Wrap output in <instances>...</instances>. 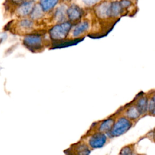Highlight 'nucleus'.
I'll return each instance as SVG.
<instances>
[{
  "label": "nucleus",
  "instance_id": "nucleus-1",
  "mask_svg": "<svg viewBox=\"0 0 155 155\" xmlns=\"http://www.w3.org/2000/svg\"><path fill=\"white\" fill-rule=\"evenodd\" d=\"M70 28V23L65 22L53 27L50 30V35L53 39H64L68 33Z\"/></svg>",
  "mask_w": 155,
  "mask_h": 155
},
{
  "label": "nucleus",
  "instance_id": "nucleus-2",
  "mask_svg": "<svg viewBox=\"0 0 155 155\" xmlns=\"http://www.w3.org/2000/svg\"><path fill=\"white\" fill-rule=\"evenodd\" d=\"M131 126V123L129 120L125 118H120L114 125V127L111 130V134L113 136H117L124 134L126 132Z\"/></svg>",
  "mask_w": 155,
  "mask_h": 155
},
{
  "label": "nucleus",
  "instance_id": "nucleus-3",
  "mask_svg": "<svg viewBox=\"0 0 155 155\" xmlns=\"http://www.w3.org/2000/svg\"><path fill=\"white\" fill-rule=\"evenodd\" d=\"M23 43L29 48H36L41 45L42 39L39 35H28L24 37Z\"/></svg>",
  "mask_w": 155,
  "mask_h": 155
},
{
  "label": "nucleus",
  "instance_id": "nucleus-4",
  "mask_svg": "<svg viewBox=\"0 0 155 155\" xmlns=\"http://www.w3.org/2000/svg\"><path fill=\"white\" fill-rule=\"evenodd\" d=\"M107 140L106 136L102 133H98L93 134L89 140V144L94 148H101L105 143Z\"/></svg>",
  "mask_w": 155,
  "mask_h": 155
},
{
  "label": "nucleus",
  "instance_id": "nucleus-5",
  "mask_svg": "<svg viewBox=\"0 0 155 155\" xmlns=\"http://www.w3.org/2000/svg\"><path fill=\"white\" fill-rule=\"evenodd\" d=\"M111 4L109 2H103L96 7V13L101 18H105L110 16Z\"/></svg>",
  "mask_w": 155,
  "mask_h": 155
},
{
  "label": "nucleus",
  "instance_id": "nucleus-6",
  "mask_svg": "<svg viewBox=\"0 0 155 155\" xmlns=\"http://www.w3.org/2000/svg\"><path fill=\"white\" fill-rule=\"evenodd\" d=\"M34 4L33 1L24 2L19 5V7L17 8L16 13L18 16L21 17L27 16L31 13Z\"/></svg>",
  "mask_w": 155,
  "mask_h": 155
},
{
  "label": "nucleus",
  "instance_id": "nucleus-7",
  "mask_svg": "<svg viewBox=\"0 0 155 155\" xmlns=\"http://www.w3.org/2000/svg\"><path fill=\"white\" fill-rule=\"evenodd\" d=\"M67 14L70 19L75 21L80 18L82 15V12L78 5L73 4L68 8Z\"/></svg>",
  "mask_w": 155,
  "mask_h": 155
},
{
  "label": "nucleus",
  "instance_id": "nucleus-8",
  "mask_svg": "<svg viewBox=\"0 0 155 155\" xmlns=\"http://www.w3.org/2000/svg\"><path fill=\"white\" fill-rule=\"evenodd\" d=\"M89 28V24L87 21H83L79 23L73 30L72 34L74 37L79 36L85 33Z\"/></svg>",
  "mask_w": 155,
  "mask_h": 155
},
{
  "label": "nucleus",
  "instance_id": "nucleus-9",
  "mask_svg": "<svg viewBox=\"0 0 155 155\" xmlns=\"http://www.w3.org/2000/svg\"><path fill=\"white\" fill-rule=\"evenodd\" d=\"M66 14H67L66 7L64 5H60L59 7H58L55 12V14H54L55 19L56 20V21L59 22H63L65 19Z\"/></svg>",
  "mask_w": 155,
  "mask_h": 155
},
{
  "label": "nucleus",
  "instance_id": "nucleus-10",
  "mask_svg": "<svg viewBox=\"0 0 155 155\" xmlns=\"http://www.w3.org/2000/svg\"><path fill=\"white\" fill-rule=\"evenodd\" d=\"M58 0H40V5L44 11H48L58 3Z\"/></svg>",
  "mask_w": 155,
  "mask_h": 155
},
{
  "label": "nucleus",
  "instance_id": "nucleus-11",
  "mask_svg": "<svg viewBox=\"0 0 155 155\" xmlns=\"http://www.w3.org/2000/svg\"><path fill=\"white\" fill-rule=\"evenodd\" d=\"M43 10L40 4H36L34 5L33 10L30 13L31 18L33 19H38L41 18L43 15Z\"/></svg>",
  "mask_w": 155,
  "mask_h": 155
},
{
  "label": "nucleus",
  "instance_id": "nucleus-12",
  "mask_svg": "<svg viewBox=\"0 0 155 155\" xmlns=\"http://www.w3.org/2000/svg\"><path fill=\"white\" fill-rule=\"evenodd\" d=\"M122 7L120 5L119 2H114L111 4L110 7V16H117L120 15L121 12Z\"/></svg>",
  "mask_w": 155,
  "mask_h": 155
},
{
  "label": "nucleus",
  "instance_id": "nucleus-13",
  "mask_svg": "<svg viewBox=\"0 0 155 155\" xmlns=\"http://www.w3.org/2000/svg\"><path fill=\"white\" fill-rule=\"evenodd\" d=\"M114 124V120L112 119H108L104 121L99 127V130L102 132L108 131L111 129Z\"/></svg>",
  "mask_w": 155,
  "mask_h": 155
},
{
  "label": "nucleus",
  "instance_id": "nucleus-14",
  "mask_svg": "<svg viewBox=\"0 0 155 155\" xmlns=\"http://www.w3.org/2000/svg\"><path fill=\"white\" fill-rule=\"evenodd\" d=\"M18 25H19V27H21L22 29L28 30V29H30V28H31L33 27V22L30 19H24L21 20L19 22Z\"/></svg>",
  "mask_w": 155,
  "mask_h": 155
},
{
  "label": "nucleus",
  "instance_id": "nucleus-15",
  "mask_svg": "<svg viewBox=\"0 0 155 155\" xmlns=\"http://www.w3.org/2000/svg\"><path fill=\"white\" fill-rule=\"evenodd\" d=\"M147 107V101L145 98H142L137 102V110L140 113H143L146 111Z\"/></svg>",
  "mask_w": 155,
  "mask_h": 155
},
{
  "label": "nucleus",
  "instance_id": "nucleus-16",
  "mask_svg": "<svg viewBox=\"0 0 155 155\" xmlns=\"http://www.w3.org/2000/svg\"><path fill=\"white\" fill-rule=\"evenodd\" d=\"M90 151L88 148L84 145H81L77 149L78 155H88Z\"/></svg>",
  "mask_w": 155,
  "mask_h": 155
},
{
  "label": "nucleus",
  "instance_id": "nucleus-17",
  "mask_svg": "<svg viewBox=\"0 0 155 155\" xmlns=\"http://www.w3.org/2000/svg\"><path fill=\"white\" fill-rule=\"evenodd\" d=\"M139 112L137 110V108H134V107H132L131 108L130 110H128V111H127V114L129 116V117L130 118H133V119H135L137 118L139 116Z\"/></svg>",
  "mask_w": 155,
  "mask_h": 155
},
{
  "label": "nucleus",
  "instance_id": "nucleus-18",
  "mask_svg": "<svg viewBox=\"0 0 155 155\" xmlns=\"http://www.w3.org/2000/svg\"><path fill=\"white\" fill-rule=\"evenodd\" d=\"M120 5L121 7H123V8H127L129 6L131 5V2L129 0H122L120 2Z\"/></svg>",
  "mask_w": 155,
  "mask_h": 155
},
{
  "label": "nucleus",
  "instance_id": "nucleus-19",
  "mask_svg": "<svg viewBox=\"0 0 155 155\" xmlns=\"http://www.w3.org/2000/svg\"><path fill=\"white\" fill-rule=\"evenodd\" d=\"M131 150L129 147L124 148L120 151V155H131Z\"/></svg>",
  "mask_w": 155,
  "mask_h": 155
},
{
  "label": "nucleus",
  "instance_id": "nucleus-20",
  "mask_svg": "<svg viewBox=\"0 0 155 155\" xmlns=\"http://www.w3.org/2000/svg\"><path fill=\"white\" fill-rule=\"evenodd\" d=\"M82 2L86 5H91L97 2V0H81Z\"/></svg>",
  "mask_w": 155,
  "mask_h": 155
},
{
  "label": "nucleus",
  "instance_id": "nucleus-21",
  "mask_svg": "<svg viewBox=\"0 0 155 155\" xmlns=\"http://www.w3.org/2000/svg\"><path fill=\"white\" fill-rule=\"evenodd\" d=\"M12 2L15 4H17V5H20L21 4H22L23 2H26L27 1V0H12Z\"/></svg>",
  "mask_w": 155,
  "mask_h": 155
}]
</instances>
